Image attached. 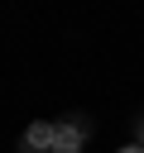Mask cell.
<instances>
[{
	"instance_id": "cell-1",
	"label": "cell",
	"mask_w": 144,
	"mask_h": 153,
	"mask_svg": "<svg viewBox=\"0 0 144 153\" xmlns=\"http://www.w3.org/2000/svg\"><path fill=\"white\" fill-rule=\"evenodd\" d=\"M82 139H86V134H82L77 124H53V153H77Z\"/></svg>"
},
{
	"instance_id": "cell-2",
	"label": "cell",
	"mask_w": 144,
	"mask_h": 153,
	"mask_svg": "<svg viewBox=\"0 0 144 153\" xmlns=\"http://www.w3.org/2000/svg\"><path fill=\"white\" fill-rule=\"evenodd\" d=\"M53 148V124H29L24 129V153H48Z\"/></svg>"
},
{
	"instance_id": "cell-3",
	"label": "cell",
	"mask_w": 144,
	"mask_h": 153,
	"mask_svg": "<svg viewBox=\"0 0 144 153\" xmlns=\"http://www.w3.org/2000/svg\"><path fill=\"white\" fill-rule=\"evenodd\" d=\"M120 153H144V148H139V143H134V148H120Z\"/></svg>"
},
{
	"instance_id": "cell-4",
	"label": "cell",
	"mask_w": 144,
	"mask_h": 153,
	"mask_svg": "<svg viewBox=\"0 0 144 153\" xmlns=\"http://www.w3.org/2000/svg\"><path fill=\"white\" fill-rule=\"evenodd\" d=\"M139 148H144V139H139Z\"/></svg>"
}]
</instances>
